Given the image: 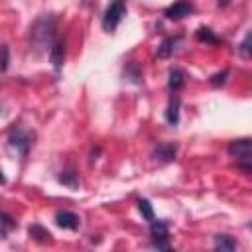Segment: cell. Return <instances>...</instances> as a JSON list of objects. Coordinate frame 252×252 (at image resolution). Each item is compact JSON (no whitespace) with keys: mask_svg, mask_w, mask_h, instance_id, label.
Instances as JSON below:
<instances>
[{"mask_svg":"<svg viewBox=\"0 0 252 252\" xmlns=\"http://www.w3.org/2000/svg\"><path fill=\"white\" fill-rule=\"evenodd\" d=\"M55 35V20L51 16H41L33 22L32 30H30V41H32V47L37 51V53H43L47 47H51V43L55 41L53 39Z\"/></svg>","mask_w":252,"mask_h":252,"instance_id":"1","label":"cell"},{"mask_svg":"<svg viewBox=\"0 0 252 252\" xmlns=\"http://www.w3.org/2000/svg\"><path fill=\"white\" fill-rule=\"evenodd\" d=\"M228 154L236 159L238 167L244 173H250L252 169V144L248 138H240V140H232L228 144Z\"/></svg>","mask_w":252,"mask_h":252,"instance_id":"2","label":"cell"},{"mask_svg":"<svg viewBox=\"0 0 252 252\" xmlns=\"http://www.w3.org/2000/svg\"><path fill=\"white\" fill-rule=\"evenodd\" d=\"M124 14H126V2H124V0H112V2L106 6V10H104L102 28H104L106 32L116 30V26L122 22Z\"/></svg>","mask_w":252,"mask_h":252,"instance_id":"3","label":"cell"},{"mask_svg":"<svg viewBox=\"0 0 252 252\" xmlns=\"http://www.w3.org/2000/svg\"><path fill=\"white\" fill-rule=\"evenodd\" d=\"M150 232H152V238H154V242H152L154 248H158V250H169V242H167L169 228H167V224L163 220H156V219L150 220Z\"/></svg>","mask_w":252,"mask_h":252,"instance_id":"4","label":"cell"},{"mask_svg":"<svg viewBox=\"0 0 252 252\" xmlns=\"http://www.w3.org/2000/svg\"><path fill=\"white\" fill-rule=\"evenodd\" d=\"M10 144H12L22 156H26L28 150H30V146H32V138H30L28 132H24L20 126H16V128L10 132Z\"/></svg>","mask_w":252,"mask_h":252,"instance_id":"5","label":"cell"},{"mask_svg":"<svg viewBox=\"0 0 252 252\" xmlns=\"http://www.w3.org/2000/svg\"><path fill=\"white\" fill-rule=\"evenodd\" d=\"M191 12H193V4H191L189 0H179V2L171 4V6L165 10V18L177 22V20H183L185 16H189Z\"/></svg>","mask_w":252,"mask_h":252,"instance_id":"6","label":"cell"},{"mask_svg":"<svg viewBox=\"0 0 252 252\" xmlns=\"http://www.w3.org/2000/svg\"><path fill=\"white\" fill-rule=\"evenodd\" d=\"M65 51H67V43L65 39H55L49 47V61L55 67V71H59L65 63Z\"/></svg>","mask_w":252,"mask_h":252,"instance_id":"7","label":"cell"},{"mask_svg":"<svg viewBox=\"0 0 252 252\" xmlns=\"http://www.w3.org/2000/svg\"><path fill=\"white\" fill-rule=\"evenodd\" d=\"M175 154H177V146L171 144V142H165V144H158V146L154 148V154H152V156H154L158 161L167 163V161H173V159H175Z\"/></svg>","mask_w":252,"mask_h":252,"instance_id":"8","label":"cell"},{"mask_svg":"<svg viewBox=\"0 0 252 252\" xmlns=\"http://www.w3.org/2000/svg\"><path fill=\"white\" fill-rule=\"evenodd\" d=\"M55 222L61 226V228H67V230H77L79 224H81V219L71 213V211H59L55 215Z\"/></svg>","mask_w":252,"mask_h":252,"instance_id":"9","label":"cell"},{"mask_svg":"<svg viewBox=\"0 0 252 252\" xmlns=\"http://www.w3.org/2000/svg\"><path fill=\"white\" fill-rule=\"evenodd\" d=\"M30 236H32L35 242H39V244H51V242H53L51 232H49L47 228H43L41 224H32V226H30Z\"/></svg>","mask_w":252,"mask_h":252,"instance_id":"10","label":"cell"},{"mask_svg":"<svg viewBox=\"0 0 252 252\" xmlns=\"http://www.w3.org/2000/svg\"><path fill=\"white\" fill-rule=\"evenodd\" d=\"M167 87L171 93H177L183 85H185V73L181 69H169V75H167Z\"/></svg>","mask_w":252,"mask_h":252,"instance_id":"11","label":"cell"},{"mask_svg":"<svg viewBox=\"0 0 252 252\" xmlns=\"http://www.w3.org/2000/svg\"><path fill=\"white\" fill-rule=\"evenodd\" d=\"M177 43H179V37H177V35H175V37H165V39L159 43V47H158V57H161V59L171 57Z\"/></svg>","mask_w":252,"mask_h":252,"instance_id":"12","label":"cell"},{"mask_svg":"<svg viewBox=\"0 0 252 252\" xmlns=\"http://www.w3.org/2000/svg\"><path fill=\"white\" fill-rule=\"evenodd\" d=\"M165 120L171 126H175L179 122V96H175V94L169 98V104H167V110H165Z\"/></svg>","mask_w":252,"mask_h":252,"instance_id":"13","label":"cell"},{"mask_svg":"<svg viewBox=\"0 0 252 252\" xmlns=\"http://www.w3.org/2000/svg\"><path fill=\"white\" fill-rule=\"evenodd\" d=\"M215 248L217 250H236L238 244L228 234H219V236H215Z\"/></svg>","mask_w":252,"mask_h":252,"instance_id":"14","label":"cell"},{"mask_svg":"<svg viewBox=\"0 0 252 252\" xmlns=\"http://www.w3.org/2000/svg\"><path fill=\"white\" fill-rule=\"evenodd\" d=\"M59 181H61L63 185H67V187L75 189V187L79 185V173H77L75 169H65V171H61Z\"/></svg>","mask_w":252,"mask_h":252,"instance_id":"15","label":"cell"},{"mask_svg":"<svg viewBox=\"0 0 252 252\" xmlns=\"http://www.w3.org/2000/svg\"><path fill=\"white\" fill-rule=\"evenodd\" d=\"M195 37L199 39V41H205V43H213V45H217L220 39L213 33V30L211 28H199L197 32H195Z\"/></svg>","mask_w":252,"mask_h":252,"instance_id":"16","label":"cell"},{"mask_svg":"<svg viewBox=\"0 0 252 252\" xmlns=\"http://www.w3.org/2000/svg\"><path fill=\"white\" fill-rule=\"evenodd\" d=\"M138 211L142 213V217H144L148 222L156 219V215H154V207H152V203H150L148 199H140V201H138Z\"/></svg>","mask_w":252,"mask_h":252,"instance_id":"17","label":"cell"},{"mask_svg":"<svg viewBox=\"0 0 252 252\" xmlns=\"http://www.w3.org/2000/svg\"><path fill=\"white\" fill-rule=\"evenodd\" d=\"M14 228H16V220H14L10 215L0 213V234H8V232L14 230Z\"/></svg>","mask_w":252,"mask_h":252,"instance_id":"18","label":"cell"},{"mask_svg":"<svg viewBox=\"0 0 252 252\" xmlns=\"http://www.w3.org/2000/svg\"><path fill=\"white\" fill-rule=\"evenodd\" d=\"M226 77H228V69H222L220 73H215V75L211 77V85H213L215 89H219V87H222V85L226 83Z\"/></svg>","mask_w":252,"mask_h":252,"instance_id":"19","label":"cell"},{"mask_svg":"<svg viewBox=\"0 0 252 252\" xmlns=\"http://www.w3.org/2000/svg\"><path fill=\"white\" fill-rule=\"evenodd\" d=\"M10 63V49L8 45H0V71H6Z\"/></svg>","mask_w":252,"mask_h":252,"instance_id":"20","label":"cell"},{"mask_svg":"<svg viewBox=\"0 0 252 252\" xmlns=\"http://www.w3.org/2000/svg\"><path fill=\"white\" fill-rule=\"evenodd\" d=\"M250 39H252V35L246 33V37L242 39V43H240V47H238V51H240V55H242L244 59L250 57Z\"/></svg>","mask_w":252,"mask_h":252,"instance_id":"21","label":"cell"},{"mask_svg":"<svg viewBox=\"0 0 252 252\" xmlns=\"http://www.w3.org/2000/svg\"><path fill=\"white\" fill-rule=\"evenodd\" d=\"M6 183V177H4V173H2V169H0V185H4Z\"/></svg>","mask_w":252,"mask_h":252,"instance_id":"22","label":"cell"}]
</instances>
